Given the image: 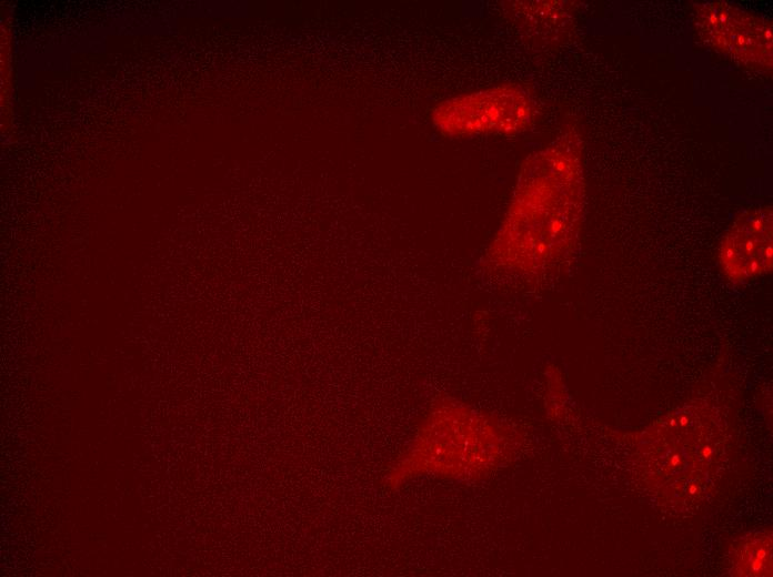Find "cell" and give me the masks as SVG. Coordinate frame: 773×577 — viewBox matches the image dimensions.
Masks as SVG:
<instances>
[{
	"mask_svg": "<svg viewBox=\"0 0 773 577\" xmlns=\"http://www.w3.org/2000/svg\"><path fill=\"white\" fill-rule=\"evenodd\" d=\"M584 206L583 140L568 125L523 161L489 261L531 274L555 267L578 245Z\"/></svg>",
	"mask_w": 773,
	"mask_h": 577,
	"instance_id": "cell-1",
	"label": "cell"
},
{
	"mask_svg": "<svg viewBox=\"0 0 773 577\" xmlns=\"http://www.w3.org/2000/svg\"><path fill=\"white\" fill-rule=\"evenodd\" d=\"M693 20L701 39L720 53L757 71L772 70L771 21L722 1L697 3Z\"/></svg>",
	"mask_w": 773,
	"mask_h": 577,
	"instance_id": "cell-3",
	"label": "cell"
},
{
	"mask_svg": "<svg viewBox=\"0 0 773 577\" xmlns=\"http://www.w3.org/2000/svg\"><path fill=\"white\" fill-rule=\"evenodd\" d=\"M719 265L733 283L754 280L772 271V206L749 209L734 220L720 244Z\"/></svg>",
	"mask_w": 773,
	"mask_h": 577,
	"instance_id": "cell-4",
	"label": "cell"
},
{
	"mask_svg": "<svg viewBox=\"0 0 773 577\" xmlns=\"http://www.w3.org/2000/svg\"><path fill=\"white\" fill-rule=\"evenodd\" d=\"M536 104L518 83H502L453 95L431 110L434 129L446 138L515 136L536 120Z\"/></svg>",
	"mask_w": 773,
	"mask_h": 577,
	"instance_id": "cell-2",
	"label": "cell"
},
{
	"mask_svg": "<svg viewBox=\"0 0 773 577\" xmlns=\"http://www.w3.org/2000/svg\"><path fill=\"white\" fill-rule=\"evenodd\" d=\"M732 575L772 576V533H754L732 549Z\"/></svg>",
	"mask_w": 773,
	"mask_h": 577,
	"instance_id": "cell-6",
	"label": "cell"
},
{
	"mask_svg": "<svg viewBox=\"0 0 773 577\" xmlns=\"http://www.w3.org/2000/svg\"><path fill=\"white\" fill-rule=\"evenodd\" d=\"M504 14L523 39L538 48L561 44L573 29L575 6L570 1H505Z\"/></svg>",
	"mask_w": 773,
	"mask_h": 577,
	"instance_id": "cell-5",
	"label": "cell"
}]
</instances>
